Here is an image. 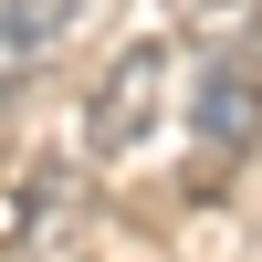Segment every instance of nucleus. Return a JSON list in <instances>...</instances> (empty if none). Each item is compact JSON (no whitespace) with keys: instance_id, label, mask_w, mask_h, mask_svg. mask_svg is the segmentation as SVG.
Returning <instances> with one entry per match:
<instances>
[{"instance_id":"obj_1","label":"nucleus","mask_w":262,"mask_h":262,"mask_svg":"<svg viewBox=\"0 0 262 262\" xmlns=\"http://www.w3.org/2000/svg\"><path fill=\"white\" fill-rule=\"evenodd\" d=\"M84 231V168L74 158H21L0 179V252H63Z\"/></svg>"},{"instance_id":"obj_2","label":"nucleus","mask_w":262,"mask_h":262,"mask_svg":"<svg viewBox=\"0 0 262 262\" xmlns=\"http://www.w3.org/2000/svg\"><path fill=\"white\" fill-rule=\"evenodd\" d=\"M158 105H168V42H137V53H116L95 74V95H84V147H95V158H126V147L158 126Z\"/></svg>"},{"instance_id":"obj_3","label":"nucleus","mask_w":262,"mask_h":262,"mask_svg":"<svg viewBox=\"0 0 262 262\" xmlns=\"http://www.w3.org/2000/svg\"><path fill=\"white\" fill-rule=\"evenodd\" d=\"M189 126H200L210 158H252V137H262V74H252V53H210L189 74Z\"/></svg>"},{"instance_id":"obj_4","label":"nucleus","mask_w":262,"mask_h":262,"mask_svg":"<svg viewBox=\"0 0 262 262\" xmlns=\"http://www.w3.org/2000/svg\"><path fill=\"white\" fill-rule=\"evenodd\" d=\"M84 0H0V95H21L32 84V63L63 42V21H74Z\"/></svg>"},{"instance_id":"obj_5","label":"nucleus","mask_w":262,"mask_h":262,"mask_svg":"<svg viewBox=\"0 0 262 262\" xmlns=\"http://www.w3.org/2000/svg\"><path fill=\"white\" fill-rule=\"evenodd\" d=\"M179 32L200 53H262V0H179Z\"/></svg>"}]
</instances>
